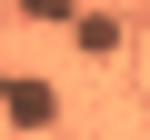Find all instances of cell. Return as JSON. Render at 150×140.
Masks as SVG:
<instances>
[{
  "label": "cell",
  "instance_id": "cell-1",
  "mask_svg": "<svg viewBox=\"0 0 150 140\" xmlns=\"http://www.w3.org/2000/svg\"><path fill=\"white\" fill-rule=\"evenodd\" d=\"M0 120L10 130H50L60 120V90L40 80V70H10V80H0Z\"/></svg>",
  "mask_w": 150,
  "mask_h": 140
},
{
  "label": "cell",
  "instance_id": "cell-2",
  "mask_svg": "<svg viewBox=\"0 0 150 140\" xmlns=\"http://www.w3.org/2000/svg\"><path fill=\"white\" fill-rule=\"evenodd\" d=\"M20 10H30V20H70V0H20Z\"/></svg>",
  "mask_w": 150,
  "mask_h": 140
},
{
  "label": "cell",
  "instance_id": "cell-3",
  "mask_svg": "<svg viewBox=\"0 0 150 140\" xmlns=\"http://www.w3.org/2000/svg\"><path fill=\"white\" fill-rule=\"evenodd\" d=\"M0 80H10V70H0Z\"/></svg>",
  "mask_w": 150,
  "mask_h": 140
}]
</instances>
